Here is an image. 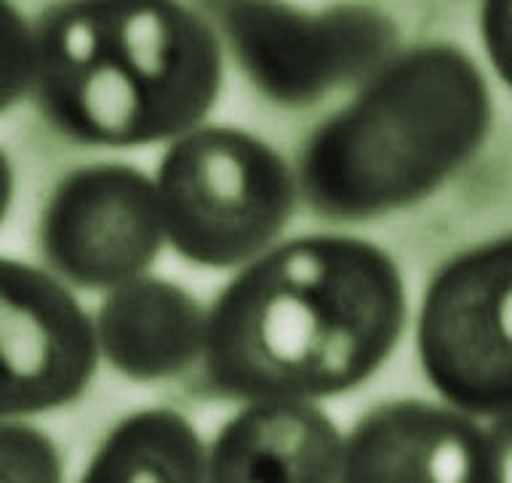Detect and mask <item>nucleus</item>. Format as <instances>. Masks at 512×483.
<instances>
[{
    "mask_svg": "<svg viewBox=\"0 0 512 483\" xmlns=\"http://www.w3.org/2000/svg\"><path fill=\"white\" fill-rule=\"evenodd\" d=\"M406 321V283L387 251L350 235H302L219 291L200 363L222 398L323 401L374 377Z\"/></svg>",
    "mask_w": 512,
    "mask_h": 483,
    "instance_id": "1",
    "label": "nucleus"
},
{
    "mask_svg": "<svg viewBox=\"0 0 512 483\" xmlns=\"http://www.w3.org/2000/svg\"><path fill=\"white\" fill-rule=\"evenodd\" d=\"M32 41L35 107L78 145L171 142L203 126L224 83L222 35L182 0H56Z\"/></svg>",
    "mask_w": 512,
    "mask_h": 483,
    "instance_id": "2",
    "label": "nucleus"
},
{
    "mask_svg": "<svg viewBox=\"0 0 512 483\" xmlns=\"http://www.w3.org/2000/svg\"><path fill=\"white\" fill-rule=\"evenodd\" d=\"M491 126L494 97L467 51L451 43L398 51L304 142L299 195L331 222L387 217L438 193Z\"/></svg>",
    "mask_w": 512,
    "mask_h": 483,
    "instance_id": "3",
    "label": "nucleus"
},
{
    "mask_svg": "<svg viewBox=\"0 0 512 483\" xmlns=\"http://www.w3.org/2000/svg\"><path fill=\"white\" fill-rule=\"evenodd\" d=\"M155 187L168 246L211 270L243 267L270 251L299 198L283 155L232 126H198L171 139Z\"/></svg>",
    "mask_w": 512,
    "mask_h": 483,
    "instance_id": "4",
    "label": "nucleus"
},
{
    "mask_svg": "<svg viewBox=\"0 0 512 483\" xmlns=\"http://www.w3.org/2000/svg\"><path fill=\"white\" fill-rule=\"evenodd\" d=\"M208 11L246 81L288 110L366 83L398 54V25L368 3L310 11L288 0H208Z\"/></svg>",
    "mask_w": 512,
    "mask_h": 483,
    "instance_id": "5",
    "label": "nucleus"
},
{
    "mask_svg": "<svg viewBox=\"0 0 512 483\" xmlns=\"http://www.w3.org/2000/svg\"><path fill=\"white\" fill-rule=\"evenodd\" d=\"M416 353L440 401L512 414V233L440 267L416 318Z\"/></svg>",
    "mask_w": 512,
    "mask_h": 483,
    "instance_id": "6",
    "label": "nucleus"
},
{
    "mask_svg": "<svg viewBox=\"0 0 512 483\" xmlns=\"http://www.w3.org/2000/svg\"><path fill=\"white\" fill-rule=\"evenodd\" d=\"M163 243L155 179L128 163L72 169L40 214V259L70 289H118L150 270Z\"/></svg>",
    "mask_w": 512,
    "mask_h": 483,
    "instance_id": "7",
    "label": "nucleus"
},
{
    "mask_svg": "<svg viewBox=\"0 0 512 483\" xmlns=\"http://www.w3.org/2000/svg\"><path fill=\"white\" fill-rule=\"evenodd\" d=\"M99 366L94 318L46 267L0 257V417L70 406Z\"/></svg>",
    "mask_w": 512,
    "mask_h": 483,
    "instance_id": "8",
    "label": "nucleus"
},
{
    "mask_svg": "<svg viewBox=\"0 0 512 483\" xmlns=\"http://www.w3.org/2000/svg\"><path fill=\"white\" fill-rule=\"evenodd\" d=\"M344 483H491L480 417L430 401H390L344 435Z\"/></svg>",
    "mask_w": 512,
    "mask_h": 483,
    "instance_id": "9",
    "label": "nucleus"
},
{
    "mask_svg": "<svg viewBox=\"0 0 512 483\" xmlns=\"http://www.w3.org/2000/svg\"><path fill=\"white\" fill-rule=\"evenodd\" d=\"M344 435L307 398H256L208 446V483H342Z\"/></svg>",
    "mask_w": 512,
    "mask_h": 483,
    "instance_id": "10",
    "label": "nucleus"
},
{
    "mask_svg": "<svg viewBox=\"0 0 512 483\" xmlns=\"http://www.w3.org/2000/svg\"><path fill=\"white\" fill-rule=\"evenodd\" d=\"M99 358L134 382H163L203 361L208 313L190 291L139 275L104 294L94 315Z\"/></svg>",
    "mask_w": 512,
    "mask_h": 483,
    "instance_id": "11",
    "label": "nucleus"
},
{
    "mask_svg": "<svg viewBox=\"0 0 512 483\" xmlns=\"http://www.w3.org/2000/svg\"><path fill=\"white\" fill-rule=\"evenodd\" d=\"M83 481L203 483L208 481V446L179 411L142 409L104 435Z\"/></svg>",
    "mask_w": 512,
    "mask_h": 483,
    "instance_id": "12",
    "label": "nucleus"
},
{
    "mask_svg": "<svg viewBox=\"0 0 512 483\" xmlns=\"http://www.w3.org/2000/svg\"><path fill=\"white\" fill-rule=\"evenodd\" d=\"M0 417V483H56L64 465L56 443L43 430Z\"/></svg>",
    "mask_w": 512,
    "mask_h": 483,
    "instance_id": "13",
    "label": "nucleus"
},
{
    "mask_svg": "<svg viewBox=\"0 0 512 483\" xmlns=\"http://www.w3.org/2000/svg\"><path fill=\"white\" fill-rule=\"evenodd\" d=\"M35 41L32 25L11 0H0V115L32 91Z\"/></svg>",
    "mask_w": 512,
    "mask_h": 483,
    "instance_id": "14",
    "label": "nucleus"
},
{
    "mask_svg": "<svg viewBox=\"0 0 512 483\" xmlns=\"http://www.w3.org/2000/svg\"><path fill=\"white\" fill-rule=\"evenodd\" d=\"M480 41L496 78L512 91V0L480 3Z\"/></svg>",
    "mask_w": 512,
    "mask_h": 483,
    "instance_id": "15",
    "label": "nucleus"
},
{
    "mask_svg": "<svg viewBox=\"0 0 512 483\" xmlns=\"http://www.w3.org/2000/svg\"><path fill=\"white\" fill-rule=\"evenodd\" d=\"M491 438V483H512V414L488 419Z\"/></svg>",
    "mask_w": 512,
    "mask_h": 483,
    "instance_id": "16",
    "label": "nucleus"
},
{
    "mask_svg": "<svg viewBox=\"0 0 512 483\" xmlns=\"http://www.w3.org/2000/svg\"><path fill=\"white\" fill-rule=\"evenodd\" d=\"M14 190H16V174L11 166V158L6 150L0 147V225L6 222L11 203H14Z\"/></svg>",
    "mask_w": 512,
    "mask_h": 483,
    "instance_id": "17",
    "label": "nucleus"
}]
</instances>
